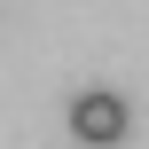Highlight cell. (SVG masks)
Wrapping results in <instances>:
<instances>
[{
    "mask_svg": "<svg viewBox=\"0 0 149 149\" xmlns=\"http://www.w3.org/2000/svg\"><path fill=\"white\" fill-rule=\"evenodd\" d=\"M63 118H71V141L79 149H118L134 134V102H126L118 86H79V94L63 102Z\"/></svg>",
    "mask_w": 149,
    "mask_h": 149,
    "instance_id": "6da1fadb",
    "label": "cell"
}]
</instances>
